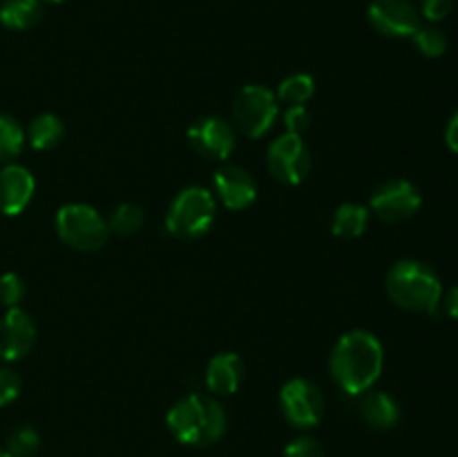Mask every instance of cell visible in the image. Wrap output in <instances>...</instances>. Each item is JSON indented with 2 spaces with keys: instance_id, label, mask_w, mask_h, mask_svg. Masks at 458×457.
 Instances as JSON below:
<instances>
[{
  "instance_id": "cell-5",
  "label": "cell",
  "mask_w": 458,
  "mask_h": 457,
  "mask_svg": "<svg viewBox=\"0 0 458 457\" xmlns=\"http://www.w3.org/2000/svg\"><path fill=\"white\" fill-rule=\"evenodd\" d=\"M56 233L70 249L81 251V254H92L106 245L107 222L101 218L94 206L81 204H65L56 213Z\"/></svg>"
},
{
  "instance_id": "cell-3",
  "label": "cell",
  "mask_w": 458,
  "mask_h": 457,
  "mask_svg": "<svg viewBox=\"0 0 458 457\" xmlns=\"http://www.w3.org/2000/svg\"><path fill=\"white\" fill-rule=\"evenodd\" d=\"M387 294L398 307L407 312L434 314L443 300L438 273L419 260H401L387 273Z\"/></svg>"
},
{
  "instance_id": "cell-29",
  "label": "cell",
  "mask_w": 458,
  "mask_h": 457,
  "mask_svg": "<svg viewBox=\"0 0 458 457\" xmlns=\"http://www.w3.org/2000/svg\"><path fill=\"white\" fill-rule=\"evenodd\" d=\"M21 394V379L9 367H0V408L12 403Z\"/></svg>"
},
{
  "instance_id": "cell-14",
  "label": "cell",
  "mask_w": 458,
  "mask_h": 457,
  "mask_svg": "<svg viewBox=\"0 0 458 457\" xmlns=\"http://www.w3.org/2000/svg\"><path fill=\"white\" fill-rule=\"evenodd\" d=\"M36 191L34 175L21 164H7L0 170V213L18 215L27 209Z\"/></svg>"
},
{
  "instance_id": "cell-28",
  "label": "cell",
  "mask_w": 458,
  "mask_h": 457,
  "mask_svg": "<svg viewBox=\"0 0 458 457\" xmlns=\"http://www.w3.org/2000/svg\"><path fill=\"white\" fill-rule=\"evenodd\" d=\"M454 9V0H420V16L429 22H441Z\"/></svg>"
},
{
  "instance_id": "cell-26",
  "label": "cell",
  "mask_w": 458,
  "mask_h": 457,
  "mask_svg": "<svg viewBox=\"0 0 458 457\" xmlns=\"http://www.w3.org/2000/svg\"><path fill=\"white\" fill-rule=\"evenodd\" d=\"M284 457H325L322 444L311 435H300L293 442L286 444Z\"/></svg>"
},
{
  "instance_id": "cell-18",
  "label": "cell",
  "mask_w": 458,
  "mask_h": 457,
  "mask_svg": "<svg viewBox=\"0 0 458 457\" xmlns=\"http://www.w3.org/2000/svg\"><path fill=\"white\" fill-rule=\"evenodd\" d=\"M25 137L34 151H52L65 137V124L61 121V116L52 115V112H43V115L31 121Z\"/></svg>"
},
{
  "instance_id": "cell-12",
  "label": "cell",
  "mask_w": 458,
  "mask_h": 457,
  "mask_svg": "<svg viewBox=\"0 0 458 457\" xmlns=\"http://www.w3.org/2000/svg\"><path fill=\"white\" fill-rule=\"evenodd\" d=\"M36 341V325L21 307H9L0 318V358L21 361L31 352Z\"/></svg>"
},
{
  "instance_id": "cell-22",
  "label": "cell",
  "mask_w": 458,
  "mask_h": 457,
  "mask_svg": "<svg viewBox=\"0 0 458 457\" xmlns=\"http://www.w3.org/2000/svg\"><path fill=\"white\" fill-rule=\"evenodd\" d=\"M25 142L27 137L25 130L21 128V124H18L13 116L0 112V164L12 161L13 157L21 155Z\"/></svg>"
},
{
  "instance_id": "cell-8",
  "label": "cell",
  "mask_w": 458,
  "mask_h": 457,
  "mask_svg": "<svg viewBox=\"0 0 458 457\" xmlns=\"http://www.w3.org/2000/svg\"><path fill=\"white\" fill-rule=\"evenodd\" d=\"M267 166L268 173L282 184L289 186H298L307 179L311 173V152H309L307 143L298 134L284 133L282 137L273 139L267 152Z\"/></svg>"
},
{
  "instance_id": "cell-30",
  "label": "cell",
  "mask_w": 458,
  "mask_h": 457,
  "mask_svg": "<svg viewBox=\"0 0 458 457\" xmlns=\"http://www.w3.org/2000/svg\"><path fill=\"white\" fill-rule=\"evenodd\" d=\"M445 143L452 152L458 155V110L452 115V119L447 121V128H445Z\"/></svg>"
},
{
  "instance_id": "cell-23",
  "label": "cell",
  "mask_w": 458,
  "mask_h": 457,
  "mask_svg": "<svg viewBox=\"0 0 458 457\" xmlns=\"http://www.w3.org/2000/svg\"><path fill=\"white\" fill-rule=\"evenodd\" d=\"M411 40H414L416 49L428 58H438L447 52V36L437 25H420Z\"/></svg>"
},
{
  "instance_id": "cell-1",
  "label": "cell",
  "mask_w": 458,
  "mask_h": 457,
  "mask_svg": "<svg viewBox=\"0 0 458 457\" xmlns=\"http://www.w3.org/2000/svg\"><path fill=\"white\" fill-rule=\"evenodd\" d=\"M385 366L383 345L371 332L353 330L340 336L329 358V370L340 390L360 397L374 388Z\"/></svg>"
},
{
  "instance_id": "cell-25",
  "label": "cell",
  "mask_w": 458,
  "mask_h": 457,
  "mask_svg": "<svg viewBox=\"0 0 458 457\" xmlns=\"http://www.w3.org/2000/svg\"><path fill=\"white\" fill-rule=\"evenodd\" d=\"M25 298V280L18 273L9 272L0 276V303L7 307H18Z\"/></svg>"
},
{
  "instance_id": "cell-20",
  "label": "cell",
  "mask_w": 458,
  "mask_h": 457,
  "mask_svg": "<svg viewBox=\"0 0 458 457\" xmlns=\"http://www.w3.org/2000/svg\"><path fill=\"white\" fill-rule=\"evenodd\" d=\"M106 222L107 231L114 233V236H132V233H137L146 224V211L139 204L125 202V204H119L112 211V215Z\"/></svg>"
},
{
  "instance_id": "cell-21",
  "label": "cell",
  "mask_w": 458,
  "mask_h": 457,
  "mask_svg": "<svg viewBox=\"0 0 458 457\" xmlns=\"http://www.w3.org/2000/svg\"><path fill=\"white\" fill-rule=\"evenodd\" d=\"M316 94V81L309 74H291L277 88V101L286 106H304Z\"/></svg>"
},
{
  "instance_id": "cell-2",
  "label": "cell",
  "mask_w": 458,
  "mask_h": 457,
  "mask_svg": "<svg viewBox=\"0 0 458 457\" xmlns=\"http://www.w3.org/2000/svg\"><path fill=\"white\" fill-rule=\"evenodd\" d=\"M165 426L177 442L186 446H210L226 430V410L208 394H188L165 415Z\"/></svg>"
},
{
  "instance_id": "cell-11",
  "label": "cell",
  "mask_w": 458,
  "mask_h": 457,
  "mask_svg": "<svg viewBox=\"0 0 458 457\" xmlns=\"http://www.w3.org/2000/svg\"><path fill=\"white\" fill-rule=\"evenodd\" d=\"M188 142L201 157L224 161L235 151L237 134L222 116H204L188 128Z\"/></svg>"
},
{
  "instance_id": "cell-7",
  "label": "cell",
  "mask_w": 458,
  "mask_h": 457,
  "mask_svg": "<svg viewBox=\"0 0 458 457\" xmlns=\"http://www.w3.org/2000/svg\"><path fill=\"white\" fill-rule=\"evenodd\" d=\"M280 408L293 428L309 430L320 424L325 415V397L309 379H291L280 390Z\"/></svg>"
},
{
  "instance_id": "cell-13",
  "label": "cell",
  "mask_w": 458,
  "mask_h": 457,
  "mask_svg": "<svg viewBox=\"0 0 458 457\" xmlns=\"http://www.w3.org/2000/svg\"><path fill=\"white\" fill-rule=\"evenodd\" d=\"M215 193L226 209L244 211L258 197V182L242 166L226 164L215 173Z\"/></svg>"
},
{
  "instance_id": "cell-4",
  "label": "cell",
  "mask_w": 458,
  "mask_h": 457,
  "mask_svg": "<svg viewBox=\"0 0 458 457\" xmlns=\"http://www.w3.org/2000/svg\"><path fill=\"white\" fill-rule=\"evenodd\" d=\"M217 204L208 188L188 186L179 193L165 213V228L182 240L206 236L215 222Z\"/></svg>"
},
{
  "instance_id": "cell-19",
  "label": "cell",
  "mask_w": 458,
  "mask_h": 457,
  "mask_svg": "<svg viewBox=\"0 0 458 457\" xmlns=\"http://www.w3.org/2000/svg\"><path fill=\"white\" fill-rule=\"evenodd\" d=\"M43 16L40 0H4L0 4V22L7 30H30Z\"/></svg>"
},
{
  "instance_id": "cell-27",
  "label": "cell",
  "mask_w": 458,
  "mask_h": 457,
  "mask_svg": "<svg viewBox=\"0 0 458 457\" xmlns=\"http://www.w3.org/2000/svg\"><path fill=\"white\" fill-rule=\"evenodd\" d=\"M309 124H311V112L307 110V106H289V110L284 112V128L289 134L302 137Z\"/></svg>"
},
{
  "instance_id": "cell-32",
  "label": "cell",
  "mask_w": 458,
  "mask_h": 457,
  "mask_svg": "<svg viewBox=\"0 0 458 457\" xmlns=\"http://www.w3.org/2000/svg\"><path fill=\"white\" fill-rule=\"evenodd\" d=\"M0 457H12V455H9V453L4 451V448H0Z\"/></svg>"
},
{
  "instance_id": "cell-10",
  "label": "cell",
  "mask_w": 458,
  "mask_h": 457,
  "mask_svg": "<svg viewBox=\"0 0 458 457\" xmlns=\"http://www.w3.org/2000/svg\"><path fill=\"white\" fill-rule=\"evenodd\" d=\"M367 16L371 27L389 39H411L423 25L411 0H371Z\"/></svg>"
},
{
  "instance_id": "cell-31",
  "label": "cell",
  "mask_w": 458,
  "mask_h": 457,
  "mask_svg": "<svg viewBox=\"0 0 458 457\" xmlns=\"http://www.w3.org/2000/svg\"><path fill=\"white\" fill-rule=\"evenodd\" d=\"M445 312L450 314L452 318H456V321H458V285L452 287L450 294H447V298H445Z\"/></svg>"
},
{
  "instance_id": "cell-17",
  "label": "cell",
  "mask_w": 458,
  "mask_h": 457,
  "mask_svg": "<svg viewBox=\"0 0 458 457\" xmlns=\"http://www.w3.org/2000/svg\"><path fill=\"white\" fill-rule=\"evenodd\" d=\"M369 224V209L353 202H344L335 209L334 222H331V233L340 240H356L367 231Z\"/></svg>"
},
{
  "instance_id": "cell-15",
  "label": "cell",
  "mask_w": 458,
  "mask_h": 457,
  "mask_svg": "<svg viewBox=\"0 0 458 457\" xmlns=\"http://www.w3.org/2000/svg\"><path fill=\"white\" fill-rule=\"evenodd\" d=\"M244 379V361L235 352H222L210 358L206 367V385L217 397H228L240 390Z\"/></svg>"
},
{
  "instance_id": "cell-9",
  "label": "cell",
  "mask_w": 458,
  "mask_h": 457,
  "mask_svg": "<svg viewBox=\"0 0 458 457\" xmlns=\"http://www.w3.org/2000/svg\"><path fill=\"white\" fill-rule=\"evenodd\" d=\"M420 193L407 179H389L380 184L369 202L371 213L387 224H401L414 218L420 209Z\"/></svg>"
},
{
  "instance_id": "cell-33",
  "label": "cell",
  "mask_w": 458,
  "mask_h": 457,
  "mask_svg": "<svg viewBox=\"0 0 458 457\" xmlns=\"http://www.w3.org/2000/svg\"><path fill=\"white\" fill-rule=\"evenodd\" d=\"M47 3H63V0H47Z\"/></svg>"
},
{
  "instance_id": "cell-24",
  "label": "cell",
  "mask_w": 458,
  "mask_h": 457,
  "mask_svg": "<svg viewBox=\"0 0 458 457\" xmlns=\"http://www.w3.org/2000/svg\"><path fill=\"white\" fill-rule=\"evenodd\" d=\"M40 435L38 430L31 426H21V428L12 430L7 437V448L4 451L12 457H30L38 451Z\"/></svg>"
},
{
  "instance_id": "cell-6",
  "label": "cell",
  "mask_w": 458,
  "mask_h": 457,
  "mask_svg": "<svg viewBox=\"0 0 458 457\" xmlns=\"http://www.w3.org/2000/svg\"><path fill=\"white\" fill-rule=\"evenodd\" d=\"M280 115L276 92L264 85H244L233 101V121L250 139L267 134Z\"/></svg>"
},
{
  "instance_id": "cell-16",
  "label": "cell",
  "mask_w": 458,
  "mask_h": 457,
  "mask_svg": "<svg viewBox=\"0 0 458 457\" xmlns=\"http://www.w3.org/2000/svg\"><path fill=\"white\" fill-rule=\"evenodd\" d=\"M358 412H360L362 421L376 430L394 428L401 421V408H398L396 399L389 397L387 392H380V390L362 392Z\"/></svg>"
}]
</instances>
